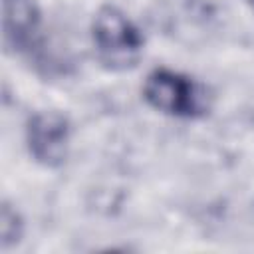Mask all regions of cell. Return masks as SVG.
Returning <instances> with one entry per match:
<instances>
[{
  "label": "cell",
  "mask_w": 254,
  "mask_h": 254,
  "mask_svg": "<svg viewBox=\"0 0 254 254\" xmlns=\"http://www.w3.org/2000/svg\"><path fill=\"white\" fill-rule=\"evenodd\" d=\"M93 42L111 64L129 60L141 48L137 28L115 8H103L93 20Z\"/></svg>",
  "instance_id": "obj_1"
},
{
  "label": "cell",
  "mask_w": 254,
  "mask_h": 254,
  "mask_svg": "<svg viewBox=\"0 0 254 254\" xmlns=\"http://www.w3.org/2000/svg\"><path fill=\"white\" fill-rule=\"evenodd\" d=\"M28 147L36 161L48 167L64 163L69 141L67 119L58 111H40L28 121Z\"/></svg>",
  "instance_id": "obj_2"
},
{
  "label": "cell",
  "mask_w": 254,
  "mask_h": 254,
  "mask_svg": "<svg viewBox=\"0 0 254 254\" xmlns=\"http://www.w3.org/2000/svg\"><path fill=\"white\" fill-rule=\"evenodd\" d=\"M145 99L159 111L171 115H190L196 111V89L190 79L169 71L155 69L143 85Z\"/></svg>",
  "instance_id": "obj_3"
},
{
  "label": "cell",
  "mask_w": 254,
  "mask_h": 254,
  "mask_svg": "<svg viewBox=\"0 0 254 254\" xmlns=\"http://www.w3.org/2000/svg\"><path fill=\"white\" fill-rule=\"evenodd\" d=\"M4 28L6 38H22L34 28V8L30 0H4Z\"/></svg>",
  "instance_id": "obj_4"
},
{
  "label": "cell",
  "mask_w": 254,
  "mask_h": 254,
  "mask_svg": "<svg viewBox=\"0 0 254 254\" xmlns=\"http://www.w3.org/2000/svg\"><path fill=\"white\" fill-rule=\"evenodd\" d=\"M0 232H2V246L8 248L12 242H18L20 234H22V222L18 218V214L14 210H10L8 204L2 206V214H0Z\"/></svg>",
  "instance_id": "obj_5"
}]
</instances>
